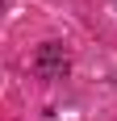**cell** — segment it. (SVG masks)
Listing matches in <instances>:
<instances>
[{"label":"cell","instance_id":"cell-1","mask_svg":"<svg viewBox=\"0 0 117 121\" xmlns=\"http://www.w3.org/2000/svg\"><path fill=\"white\" fill-rule=\"evenodd\" d=\"M0 9H4V0H0Z\"/></svg>","mask_w":117,"mask_h":121}]
</instances>
